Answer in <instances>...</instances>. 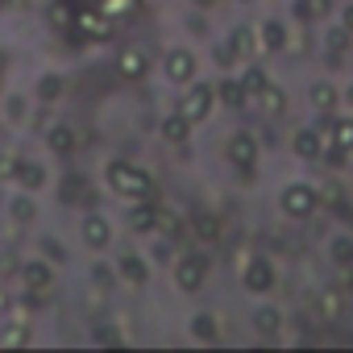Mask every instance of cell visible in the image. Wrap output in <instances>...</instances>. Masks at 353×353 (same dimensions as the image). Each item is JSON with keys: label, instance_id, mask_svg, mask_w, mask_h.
I'll list each match as a JSON object with an SVG mask.
<instances>
[{"label": "cell", "instance_id": "ac0fdd59", "mask_svg": "<svg viewBox=\"0 0 353 353\" xmlns=\"http://www.w3.org/2000/svg\"><path fill=\"white\" fill-rule=\"evenodd\" d=\"M216 100H221L225 108H241V104L250 100V92L241 88V79H225V83H216Z\"/></svg>", "mask_w": 353, "mask_h": 353}, {"label": "cell", "instance_id": "ab89813d", "mask_svg": "<svg viewBox=\"0 0 353 353\" xmlns=\"http://www.w3.org/2000/svg\"><path fill=\"white\" fill-rule=\"evenodd\" d=\"M196 5H204V9H208V5H212V0H196Z\"/></svg>", "mask_w": 353, "mask_h": 353}, {"label": "cell", "instance_id": "d4e9b609", "mask_svg": "<svg viewBox=\"0 0 353 353\" xmlns=\"http://www.w3.org/2000/svg\"><path fill=\"white\" fill-rule=\"evenodd\" d=\"M192 233H196L200 241H216V237H221V221H216V216H196Z\"/></svg>", "mask_w": 353, "mask_h": 353}, {"label": "cell", "instance_id": "8d00e7d4", "mask_svg": "<svg viewBox=\"0 0 353 353\" xmlns=\"http://www.w3.org/2000/svg\"><path fill=\"white\" fill-rule=\"evenodd\" d=\"M341 26H345V30L353 34V5H345V13H341Z\"/></svg>", "mask_w": 353, "mask_h": 353}, {"label": "cell", "instance_id": "e0dca14e", "mask_svg": "<svg viewBox=\"0 0 353 353\" xmlns=\"http://www.w3.org/2000/svg\"><path fill=\"white\" fill-rule=\"evenodd\" d=\"M229 50H233L237 59H250V54L258 50V34H254L250 26H237V30H233V38H229Z\"/></svg>", "mask_w": 353, "mask_h": 353}, {"label": "cell", "instance_id": "f546056e", "mask_svg": "<svg viewBox=\"0 0 353 353\" xmlns=\"http://www.w3.org/2000/svg\"><path fill=\"white\" fill-rule=\"evenodd\" d=\"M50 21H54L59 30H67V26L75 21V9L67 5V0H54V5H50Z\"/></svg>", "mask_w": 353, "mask_h": 353}, {"label": "cell", "instance_id": "83f0119b", "mask_svg": "<svg viewBox=\"0 0 353 353\" xmlns=\"http://www.w3.org/2000/svg\"><path fill=\"white\" fill-rule=\"evenodd\" d=\"M154 229H162L166 237H174V233H179V216H174L170 208H154Z\"/></svg>", "mask_w": 353, "mask_h": 353}, {"label": "cell", "instance_id": "5bb4252c", "mask_svg": "<svg viewBox=\"0 0 353 353\" xmlns=\"http://www.w3.org/2000/svg\"><path fill=\"white\" fill-rule=\"evenodd\" d=\"M117 67H121V75H125V79H141V75H145V67H150V59H145V50L129 46V50L117 59Z\"/></svg>", "mask_w": 353, "mask_h": 353}, {"label": "cell", "instance_id": "9a60e30c", "mask_svg": "<svg viewBox=\"0 0 353 353\" xmlns=\"http://www.w3.org/2000/svg\"><path fill=\"white\" fill-rule=\"evenodd\" d=\"M295 154H299V158H320V154H324V141H320V129H316V125L295 133Z\"/></svg>", "mask_w": 353, "mask_h": 353}, {"label": "cell", "instance_id": "4fadbf2b", "mask_svg": "<svg viewBox=\"0 0 353 353\" xmlns=\"http://www.w3.org/2000/svg\"><path fill=\"white\" fill-rule=\"evenodd\" d=\"M258 42H262V50H266V54H279V50L287 46V30H283V21H262Z\"/></svg>", "mask_w": 353, "mask_h": 353}, {"label": "cell", "instance_id": "52a82bcc", "mask_svg": "<svg viewBox=\"0 0 353 353\" xmlns=\"http://www.w3.org/2000/svg\"><path fill=\"white\" fill-rule=\"evenodd\" d=\"M71 26H75L83 38H108V34H112V17L100 13V9H79Z\"/></svg>", "mask_w": 353, "mask_h": 353}, {"label": "cell", "instance_id": "f35d334b", "mask_svg": "<svg viewBox=\"0 0 353 353\" xmlns=\"http://www.w3.org/2000/svg\"><path fill=\"white\" fill-rule=\"evenodd\" d=\"M5 5H26V0H5Z\"/></svg>", "mask_w": 353, "mask_h": 353}, {"label": "cell", "instance_id": "74e56055", "mask_svg": "<svg viewBox=\"0 0 353 353\" xmlns=\"http://www.w3.org/2000/svg\"><path fill=\"white\" fill-rule=\"evenodd\" d=\"M345 100H349V104H353V83H349V92H345Z\"/></svg>", "mask_w": 353, "mask_h": 353}, {"label": "cell", "instance_id": "f1b7e54d", "mask_svg": "<svg viewBox=\"0 0 353 353\" xmlns=\"http://www.w3.org/2000/svg\"><path fill=\"white\" fill-rule=\"evenodd\" d=\"M63 96V79L59 75H42L38 79V100H59Z\"/></svg>", "mask_w": 353, "mask_h": 353}, {"label": "cell", "instance_id": "d590c367", "mask_svg": "<svg viewBox=\"0 0 353 353\" xmlns=\"http://www.w3.org/2000/svg\"><path fill=\"white\" fill-rule=\"evenodd\" d=\"M17 154H5V158H0V179H13V174H17Z\"/></svg>", "mask_w": 353, "mask_h": 353}, {"label": "cell", "instance_id": "6da1fadb", "mask_svg": "<svg viewBox=\"0 0 353 353\" xmlns=\"http://www.w3.org/2000/svg\"><path fill=\"white\" fill-rule=\"evenodd\" d=\"M108 188L125 200H150L154 196V179L133 162H108Z\"/></svg>", "mask_w": 353, "mask_h": 353}, {"label": "cell", "instance_id": "3957f363", "mask_svg": "<svg viewBox=\"0 0 353 353\" xmlns=\"http://www.w3.org/2000/svg\"><path fill=\"white\" fill-rule=\"evenodd\" d=\"M204 279H208V258L204 254H183L179 262H174V287L179 291H200L204 287Z\"/></svg>", "mask_w": 353, "mask_h": 353}, {"label": "cell", "instance_id": "8992f818", "mask_svg": "<svg viewBox=\"0 0 353 353\" xmlns=\"http://www.w3.org/2000/svg\"><path fill=\"white\" fill-rule=\"evenodd\" d=\"M162 71H166L170 83H192L196 79V54L192 50H170L166 63H162Z\"/></svg>", "mask_w": 353, "mask_h": 353}, {"label": "cell", "instance_id": "4316f807", "mask_svg": "<svg viewBox=\"0 0 353 353\" xmlns=\"http://www.w3.org/2000/svg\"><path fill=\"white\" fill-rule=\"evenodd\" d=\"M279 320H283V316H279L274 307H258V312H254V328H258V332H279Z\"/></svg>", "mask_w": 353, "mask_h": 353}, {"label": "cell", "instance_id": "d6986e66", "mask_svg": "<svg viewBox=\"0 0 353 353\" xmlns=\"http://www.w3.org/2000/svg\"><path fill=\"white\" fill-rule=\"evenodd\" d=\"M258 100H262L266 117H283V112H287V92H283V88H274V83H266V88L258 92Z\"/></svg>", "mask_w": 353, "mask_h": 353}, {"label": "cell", "instance_id": "30bf717a", "mask_svg": "<svg viewBox=\"0 0 353 353\" xmlns=\"http://www.w3.org/2000/svg\"><path fill=\"white\" fill-rule=\"evenodd\" d=\"M83 241H88L92 250H104V245L112 241V225H108L104 216H96V212L83 216Z\"/></svg>", "mask_w": 353, "mask_h": 353}, {"label": "cell", "instance_id": "ba28073f", "mask_svg": "<svg viewBox=\"0 0 353 353\" xmlns=\"http://www.w3.org/2000/svg\"><path fill=\"white\" fill-rule=\"evenodd\" d=\"M229 162H233L237 170H254V162H258V141H254L250 133H233V137H229Z\"/></svg>", "mask_w": 353, "mask_h": 353}, {"label": "cell", "instance_id": "7a4b0ae2", "mask_svg": "<svg viewBox=\"0 0 353 353\" xmlns=\"http://www.w3.org/2000/svg\"><path fill=\"white\" fill-rule=\"evenodd\" d=\"M316 204H320V192H316L312 183H287V188H283V212H287V216L307 221V216L316 212Z\"/></svg>", "mask_w": 353, "mask_h": 353}, {"label": "cell", "instance_id": "d6a6232c", "mask_svg": "<svg viewBox=\"0 0 353 353\" xmlns=\"http://www.w3.org/2000/svg\"><path fill=\"white\" fill-rule=\"evenodd\" d=\"M349 38H353V34H349V30H345V26H336V30H332V34H328V50H332V63H336V59H341V50H345V46H349Z\"/></svg>", "mask_w": 353, "mask_h": 353}, {"label": "cell", "instance_id": "8fae6325", "mask_svg": "<svg viewBox=\"0 0 353 353\" xmlns=\"http://www.w3.org/2000/svg\"><path fill=\"white\" fill-rule=\"evenodd\" d=\"M21 283L38 295V291H50V287H54V274H50V266H42V262H26V266H21Z\"/></svg>", "mask_w": 353, "mask_h": 353}, {"label": "cell", "instance_id": "5b68a950", "mask_svg": "<svg viewBox=\"0 0 353 353\" xmlns=\"http://www.w3.org/2000/svg\"><path fill=\"white\" fill-rule=\"evenodd\" d=\"M241 283H245V291L250 295H270L274 291V266L266 262V258H250L245 262V270H241Z\"/></svg>", "mask_w": 353, "mask_h": 353}, {"label": "cell", "instance_id": "cb8c5ba5", "mask_svg": "<svg viewBox=\"0 0 353 353\" xmlns=\"http://www.w3.org/2000/svg\"><path fill=\"white\" fill-rule=\"evenodd\" d=\"M328 254H332L336 266H353V237H332Z\"/></svg>", "mask_w": 353, "mask_h": 353}, {"label": "cell", "instance_id": "e575fe53", "mask_svg": "<svg viewBox=\"0 0 353 353\" xmlns=\"http://www.w3.org/2000/svg\"><path fill=\"white\" fill-rule=\"evenodd\" d=\"M13 216H17V221H34V216H38L34 200H13Z\"/></svg>", "mask_w": 353, "mask_h": 353}, {"label": "cell", "instance_id": "277c9868", "mask_svg": "<svg viewBox=\"0 0 353 353\" xmlns=\"http://www.w3.org/2000/svg\"><path fill=\"white\" fill-rule=\"evenodd\" d=\"M212 104H216V88H212V83H192V88L183 92V104H179V112H183L192 125H200V121H208Z\"/></svg>", "mask_w": 353, "mask_h": 353}, {"label": "cell", "instance_id": "7402d4cb", "mask_svg": "<svg viewBox=\"0 0 353 353\" xmlns=\"http://www.w3.org/2000/svg\"><path fill=\"white\" fill-rule=\"evenodd\" d=\"M336 100H341V92H336L332 83H316V88H312V104H316L320 112H336Z\"/></svg>", "mask_w": 353, "mask_h": 353}, {"label": "cell", "instance_id": "60d3db41", "mask_svg": "<svg viewBox=\"0 0 353 353\" xmlns=\"http://www.w3.org/2000/svg\"><path fill=\"white\" fill-rule=\"evenodd\" d=\"M0 307H5V295H0Z\"/></svg>", "mask_w": 353, "mask_h": 353}, {"label": "cell", "instance_id": "7c38bea8", "mask_svg": "<svg viewBox=\"0 0 353 353\" xmlns=\"http://www.w3.org/2000/svg\"><path fill=\"white\" fill-rule=\"evenodd\" d=\"M162 137H166L170 145H188V137H192V121H188L183 112L166 117V121H162Z\"/></svg>", "mask_w": 353, "mask_h": 353}, {"label": "cell", "instance_id": "ffe728a7", "mask_svg": "<svg viewBox=\"0 0 353 353\" xmlns=\"http://www.w3.org/2000/svg\"><path fill=\"white\" fill-rule=\"evenodd\" d=\"M46 141H50V150H54V154H71L79 137H75V129H71V125H54V129L46 133Z\"/></svg>", "mask_w": 353, "mask_h": 353}, {"label": "cell", "instance_id": "836d02e7", "mask_svg": "<svg viewBox=\"0 0 353 353\" xmlns=\"http://www.w3.org/2000/svg\"><path fill=\"white\" fill-rule=\"evenodd\" d=\"M79 196H83V179H79V174H67V179H63V204H71Z\"/></svg>", "mask_w": 353, "mask_h": 353}, {"label": "cell", "instance_id": "1f68e13d", "mask_svg": "<svg viewBox=\"0 0 353 353\" xmlns=\"http://www.w3.org/2000/svg\"><path fill=\"white\" fill-rule=\"evenodd\" d=\"M316 303H320V316H324V320H336V312H341V295H336V291H320Z\"/></svg>", "mask_w": 353, "mask_h": 353}, {"label": "cell", "instance_id": "4dcf8cb0", "mask_svg": "<svg viewBox=\"0 0 353 353\" xmlns=\"http://www.w3.org/2000/svg\"><path fill=\"white\" fill-rule=\"evenodd\" d=\"M266 83H270V79H266V71H258V67H250V71L241 75V88H245L250 96H258V92H262Z\"/></svg>", "mask_w": 353, "mask_h": 353}, {"label": "cell", "instance_id": "484cf974", "mask_svg": "<svg viewBox=\"0 0 353 353\" xmlns=\"http://www.w3.org/2000/svg\"><path fill=\"white\" fill-rule=\"evenodd\" d=\"M192 332H196V341H216V316L200 312V316L192 320Z\"/></svg>", "mask_w": 353, "mask_h": 353}, {"label": "cell", "instance_id": "2e32d148", "mask_svg": "<svg viewBox=\"0 0 353 353\" xmlns=\"http://www.w3.org/2000/svg\"><path fill=\"white\" fill-rule=\"evenodd\" d=\"M121 279H125V283H133V287H145L150 266H145L137 254H121Z\"/></svg>", "mask_w": 353, "mask_h": 353}, {"label": "cell", "instance_id": "44dd1931", "mask_svg": "<svg viewBox=\"0 0 353 353\" xmlns=\"http://www.w3.org/2000/svg\"><path fill=\"white\" fill-rule=\"evenodd\" d=\"M129 229L133 233H150L154 229V204L150 200H137V208L129 212Z\"/></svg>", "mask_w": 353, "mask_h": 353}, {"label": "cell", "instance_id": "9c48e42d", "mask_svg": "<svg viewBox=\"0 0 353 353\" xmlns=\"http://www.w3.org/2000/svg\"><path fill=\"white\" fill-rule=\"evenodd\" d=\"M13 183L21 188V192H42V183H46V166L42 162H30V158H21L17 162V174H13Z\"/></svg>", "mask_w": 353, "mask_h": 353}, {"label": "cell", "instance_id": "603a6c76", "mask_svg": "<svg viewBox=\"0 0 353 353\" xmlns=\"http://www.w3.org/2000/svg\"><path fill=\"white\" fill-rule=\"evenodd\" d=\"M328 133H332V141H336L345 154L353 150V117H332V129H328Z\"/></svg>", "mask_w": 353, "mask_h": 353}]
</instances>
